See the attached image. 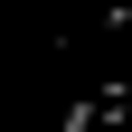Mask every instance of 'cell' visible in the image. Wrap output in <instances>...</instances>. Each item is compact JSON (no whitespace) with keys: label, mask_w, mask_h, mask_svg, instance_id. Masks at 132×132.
<instances>
[{"label":"cell","mask_w":132,"mask_h":132,"mask_svg":"<svg viewBox=\"0 0 132 132\" xmlns=\"http://www.w3.org/2000/svg\"><path fill=\"white\" fill-rule=\"evenodd\" d=\"M85 123H94V104H76V113H66V123H57V132H85Z\"/></svg>","instance_id":"1"}]
</instances>
